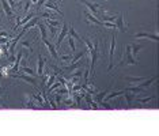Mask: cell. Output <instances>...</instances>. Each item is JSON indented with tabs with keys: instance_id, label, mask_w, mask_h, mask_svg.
I'll return each instance as SVG.
<instances>
[{
	"instance_id": "e0dca14e",
	"label": "cell",
	"mask_w": 159,
	"mask_h": 136,
	"mask_svg": "<svg viewBox=\"0 0 159 136\" xmlns=\"http://www.w3.org/2000/svg\"><path fill=\"white\" fill-rule=\"evenodd\" d=\"M46 25H48V27H56V29H59V27H61V25H63V23H60L59 20L52 19V18H46Z\"/></svg>"
},
{
	"instance_id": "30bf717a",
	"label": "cell",
	"mask_w": 159,
	"mask_h": 136,
	"mask_svg": "<svg viewBox=\"0 0 159 136\" xmlns=\"http://www.w3.org/2000/svg\"><path fill=\"white\" fill-rule=\"evenodd\" d=\"M135 38L140 40V38H150L152 41H158V34L157 33H137L135 34Z\"/></svg>"
},
{
	"instance_id": "ba28073f",
	"label": "cell",
	"mask_w": 159,
	"mask_h": 136,
	"mask_svg": "<svg viewBox=\"0 0 159 136\" xmlns=\"http://www.w3.org/2000/svg\"><path fill=\"white\" fill-rule=\"evenodd\" d=\"M42 41H44V44H45L46 46H48L49 53H50V55H52L53 59H55V60H59V55H57V51H56V48H55V46H53L52 44H50V41H48V38H44V40H42Z\"/></svg>"
},
{
	"instance_id": "6da1fadb",
	"label": "cell",
	"mask_w": 159,
	"mask_h": 136,
	"mask_svg": "<svg viewBox=\"0 0 159 136\" xmlns=\"http://www.w3.org/2000/svg\"><path fill=\"white\" fill-rule=\"evenodd\" d=\"M137 60L135 59V55L132 52V45H126L125 46V52L121 57V61L118 66H137Z\"/></svg>"
},
{
	"instance_id": "8992f818",
	"label": "cell",
	"mask_w": 159,
	"mask_h": 136,
	"mask_svg": "<svg viewBox=\"0 0 159 136\" xmlns=\"http://www.w3.org/2000/svg\"><path fill=\"white\" fill-rule=\"evenodd\" d=\"M44 10H50V11H56L57 14H59V15H63V11H60V8L59 7H57L55 3L52 2V0H50V2H48V0H46V2L44 3Z\"/></svg>"
},
{
	"instance_id": "4316f807",
	"label": "cell",
	"mask_w": 159,
	"mask_h": 136,
	"mask_svg": "<svg viewBox=\"0 0 159 136\" xmlns=\"http://www.w3.org/2000/svg\"><path fill=\"white\" fill-rule=\"evenodd\" d=\"M0 37H11L8 33H6V31H0Z\"/></svg>"
},
{
	"instance_id": "d6986e66",
	"label": "cell",
	"mask_w": 159,
	"mask_h": 136,
	"mask_svg": "<svg viewBox=\"0 0 159 136\" xmlns=\"http://www.w3.org/2000/svg\"><path fill=\"white\" fill-rule=\"evenodd\" d=\"M22 105L25 106V108H34V102L30 99V95L26 94V97H25V99L22 102Z\"/></svg>"
},
{
	"instance_id": "4fadbf2b",
	"label": "cell",
	"mask_w": 159,
	"mask_h": 136,
	"mask_svg": "<svg viewBox=\"0 0 159 136\" xmlns=\"http://www.w3.org/2000/svg\"><path fill=\"white\" fill-rule=\"evenodd\" d=\"M84 16L87 18V22H89V23H95V25H98V26H103V22H102V20L97 19V18L94 16V15H91L90 12L84 11Z\"/></svg>"
},
{
	"instance_id": "2e32d148",
	"label": "cell",
	"mask_w": 159,
	"mask_h": 136,
	"mask_svg": "<svg viewBox=\"0 0 159 136\" xmlns=\"http://www.w3.org/2000/svg\"><path fill=\"white\" fill-rule=\"evenodd\" d=\"M33 16H34V15H33V12H27V14H26V16L22 18V19H19V18H18L16 25H15V27H14V30H15L16 27H19V25H25L26 22H29V20H30Z\"/></svg>"
},
{
	"instance_id": "83f0119b",
	"label": "cell",
	"mask_w": 159,
	"mask_h": 136,
	"mask_svg": "<svg viewBox=\"0 0 159 136\" xmlns=\"http://www.w3.org/2000/svg\"><path fill=\"white\" fill-rule=\"evenodd\" d=\"M30 3H31V4H33V6H35V4H37V3H38V0H30Z\"/></svg>"
},
{
	"instance_id": "f1b7e54d",
	"label": "cell",
	"mask_w": 159,
	"mask_h": 136,
	"mask_svg": "<svg viewBox=\"0 0 159 136\" xmlns=\"http://www.w3.org/2000/svg\"><path fill=\"white\" fill-rule=\"evenodd\" d=\"M3 93H4V90H0V98H2V95H3ZM0 106H2V103H0Z\"/></svg>"
},
{
	"instance_id": "5b68a950",
	"label": "cell",
	"mask_w": 159,
	"mask_h": 136,
	"mask_svg": "<svg viewBox=\"0 0 159 136\" xmlns=\"http://www.w3.org/2000/svg\"><path fill=\"white\" fill-rule=\"evenodd\" d=\"M61 27H63V30H61V33H60L59 37H57V41H56V46H57V48H60L61 42H63V40L66 38V35L68 34V26H67V23H63V25H61Z\"/></svg>"
},
{
	"instance_id": "cb8c5ba5",
	"label": "cell",
	"mask_w": 159,
	"mask_h": 136,
	"mask_svg": "<svg viewBox=\"0 0 159 136\" xmlns=\"http://www.w3.org/2000/svg\"><path fill=\"white\" fill-rule=\"evenodd\" d=\"M68 42H70V46H71V52H72V53H75V49H76V46H75L74 38H72L71 35H68Z\"/></svg>"
},
{
	"instance_id": "3957f363",
	"label": "cell",
	"mask_w": 159,
	"mask_h": 136,
	"mask_svg": "<svg viewBox=\"0 0 159 136\" xmlns=\"http://www.w3.org/2000/svg\"><path fill=\"white\" fill-rule=\"evenodd\" d=\"M114 49H116V35L113 34L111 37V42H110V52H109V67L107 71H110L113 68V56H114Z\"/></svg>"
},
{
	"instance_id": "7402d4cb",
	"label": "cell",
	"mask_w": 159,
	"mask_h": 136,
	"mask_svg": "<svg viewBox=\"0 0 159 136\" xmlns=\"http://www.w3.org/2000/svg\"><path fill=\"white\" fill-rule=\"evenodd\" d=\"M151 101H155V97H148V98H137L139 103H148Z\"/></svg>"
},
{
	"instance_id": "44dd1931",
	"label": "cell",
	"mask_w": 159,
	"mask_h": 136,
	"mask_svg": "<svg viewBox=\"0 0 159 136\" xmlns=\"http://www.w3.org/2000/svg\"><path fill=\"white\" fill-rule=\"evenodd\" d=\"M20 71H23V72L31 75V76H35V75H37V72H35L33 68H29V67H20Z\"/></svg>"
},
{
	"instance_id": "9c48e42d",
	"label": "cell",
	"mask_w": 159,
	"mask_h": 136,
	"mask_svg": "<svg viewBox=\"0 0 159 136\" xmlns=\"http://www.w3.org/2000/svg\"><path fill=\"white\" fill-rule=\"evenodd\" d=\"M80 2H82L86 7H87L90 11H91V12L94 14V15L98 16V8H99V6H98V4H93V3H90L89 0H80Z\"/></svg>"
},
{
	"instance_id": "5bb4252c",
	"label": "cell",
	"mask_w": 159,
	"mask_h": 136,
	"mask_svg": "<svg viewBox=\"0 0 159 136\" xmlns=\"http://www.w3.org/2000/svg\"><path fill=\"white\" fill-rule=\"evenodd\" d=\"M44 66H45V59L39 55L38 56V66H37V75L38 76H42V74H44Z\"/></svg>"
},
{
	"instance_id": "277c9868",
	"label": "cell",
	"mask_w": 159,
	"mask_h": 136,
	"mask_svg": "<svg viewBox=\"0 0 159 136\" xmlns=\"http://www.w3.org/2000/svg\"><path fill=\"white\" fill-rule=\"evenodd\" d=\"M12 76H14V78H19V79H23L25 82H27V83H30V84H33V86H35V84H37V80H35L34 78L31 76V75H30V76H29V75L20 74L19 71H18L16 74H12Z\"/></svg>"
},
{
	"instance_id": "52a82bcc",
	"label": "cell",
	"mask_w": 159,
	"mask_h": 136,
	"mask_svg": "<svg viewBox=\"0 0 159 136\" xmlns=\"http://www.w3.org/2000/svg\"><path fill=\"white\" fill-rule=\"evenodd\" d=\"M116 29L117 30H121V31H125V29H126V25L124 22V15L122 14H120L118 15V18H116Z\"/></svg>"
},
{
	"instance_id": "7c38bea8",
	"label": "cell",
	"mask_w": 159,
	"mask_h": 136,
	"mask_svg": "<svg viewBox=\"0 0 159 136\" xmlns=\"http://www.w3.org/2000/svg\"><path fill=\"white\" fill-rule=\"evenodd\" d=\"M0 2H2V7H3V10H4L6 15L8 16V18H12L14 16V12H12V10H11V6L8 4V2H7V0H0Z\"/></svg>"
},
{
	"instance_id": "ac0fdd59",
	"label": "cell",
	"mask_w": 159,
	"mask_h": 136,
	"mask_svg": "<svg viewBox=\"0 0 159 136\" xmlns=\"http://www.w3.org/2000/svg\"><path fill=\"white\" fill-rule=\"evenodd\" d=\"M68 33H70V35L72 38H74V40H76V41H79V42H82L83 44V40H82V37L80 35H79L76 31H75V29L74 27H71V29H68Z\"/></svg>"
},
{
	"instance_id": "484cf974",
	"label": "cell",
	"mask_w": 159,
	"mask_h": 136,
	"mask_svg": "<svg viewBox=\"0 0 159 136\" xmlns=\"http://www.w3.org/2000/svg\"><path fill=\"white\" fill-rule=\"evenodd\" d=\"M30 6H31V3H30V0H27L26 2V4H25V12H29V10H30Z\"/></svg>"
},
{
	"instance_id": "d4e9b609",
	"label": "cell",
	"mask_w": 159,
	"mask_h": 136,
	"mask_svg": "<svg viewBox=\"0 0 159 136\" xmlns=\"http://www.w3.org/2000/svg\"><path fill=\"white\" fill-rule=\"evenodd\" d=\"M20 45H22L23 48H29V51L33 52V49H31V45H30V42H29V41H20Z\"/></svg>"
},
{
	"instance_id": "7a4b0ae2",
	"label": "cell",
	"mask_w": 159,
	"mask_h": 136,
	"mask_svg": "<svg viewBox=\"0 0 159 136\" xmlns=\"http://www.w3.org/2000/svg\"><path fill=\"white\" fill-rule=\"evenodd\" d=\"M87 53H90L91 56V67H90V78H94V68H95V63H97V59H98V42H95L93 46L91 51H89Z\"/></svg>"
},
{
	"instance_id": "8fae6325",
	"label": "cell",
	"mask_w": 159,
	"mask_h": 136,
	"mask_svg": "<svg viewBox=\"0 0 159 136\" xmlns=\"http://www.w3.org/2000/svg\"><path fill=\"white\" fill-rule=\"evenodd\" d=\"M12 71V63H10L8 66L0 67V78H7Z\"/></svg>"
},
{
	"instance_id": "ffe728a7",
	"label": "cell",
	"mask_w": 159,
	"mask_h": 136,
	"mask_svg": "<svg viewBox=\"0 0 159 136\" xmlns=\"http://www.w3.org/2000/svg\"><path fill=\"white\" fill-rule=\"evenodd\" d=\"M35 26L38 27V30H39V33H41V37H42V40L44 38H48V35H46V30H45V26L42 23H37Z\"/></svg>"
},
{
	"instance_id": "4dcf8cb0",
	"label": "cell",
	"mask_w": 159,
	"mask_h": 136,
	"mask_svg": "<svg viewBox=\"0 0 159 136\" xmlns=\"http://www.w3.org/2000/svg\"><path fill=\"white\" fill-rule=\"evenodd\" d=\"M0 20H2V19H0Z\"/></svg>"
},
{
	"instance_id": "f546056e",
	"label": "cell",
	"mask_w": 159,
	"mask_h": 136,
	"mask_svg": "<svg viewBox=\"0 0 159 136\" xmlns=\"http://www.w3.org/2000/svg\"><path fill=\"white\" fill-rule=\"evenodd\" d=\"M64 2H66V0H63V3H64Z\"/></svg>"
},
{
	"instance_id": "603a6c76",
	"label": "cell",
	"mask_w": 159,
	"mask_h": 136,
	"mask_svg": "<svg viewBox=\"0 0 159 136\" xmlns=\"http://www.w3.org/2000/svg\"><path fill=\"white\" fill-rule=\"evenodd\" d=\"M142 80H143V78H126V82H128V83H131V84L140 83Z\"/></svg>"
},
{
	"instance_id": "9a60e30c",
	"label": "cell",
	"mask_w": 159,
	"mask_h": 136,
	"mask_svg": "<svg viewBox=\"0 0 159 136\" xmlns=\"http://www.w3.org/2000/svg\"><path fill=\"white\" fill-rule=\"evenodd\" d=\"M38 19H39L38 16H33V18H31L30 20H29V22H26V23L23 25V29H22V30H25V31H26V30H29V29L34 27L35 25L38 23Z\"/></svg>"
}]
</instances>
